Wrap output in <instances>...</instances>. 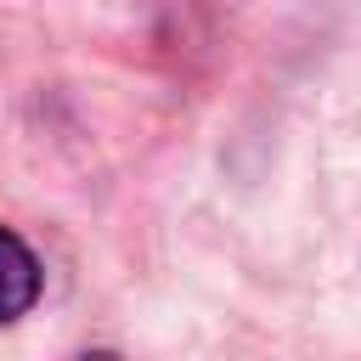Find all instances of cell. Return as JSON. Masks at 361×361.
<instances>
[{"label": "cell", "instance_id": "1", "mask_svg": "<svg viewBox=\"0 0 361 361\" xmlns=\"http://www.w3.org/2000/svg\"><path fill=\"white\" fill-rule=\"evenodd\" d=\"M34 299H39V259L11 226H0V327L17 322Z\"/></svg>", "mask_w": 361, "mask_h": 361}]
</instances>
